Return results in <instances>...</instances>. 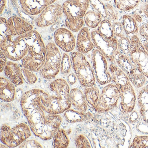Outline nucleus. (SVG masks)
<instances>
[{"instance_id": "1", "label": "nucleus", "mask_w": 148, "mask_h": 148, "mask_svg": "<svg viewBox=\"0 0 148 148\" xmlns=\"http://www.w3.org/2000/svg\"><path fill=\"white\" fill-rule=\"evenodd\" d=\"M43 91L33 89L26 92L21 97V106L33 133L42 140H49L59 129L63 119L60 115L47 112L40 104Z\"/></svg>"}, {"instance_id": "2", "label": "nucleus", "mask_w": 148, "mask_h": 148, "mask_svg": "<svg viewBox=\"0 0 148 148\" xmlns=\"http://www.w3.org/2000/svg\"><path fill=\"white\" fill-rule=\"evenodd\" d=\"M50 92L44 91L40 103L49 113L59 115L64 112L71 106L70 99V88L66 81L62 78L52 81L49 85Z\"/></svg>"}, {"instance_id": "3", "label": "nucleus", "mask_w": 148, "mask_h": 148, "mask_svg": "<svg viewBox=\"0 0 148 148\" xmlns=\"http://www.w3.org/2000/svg\"><path fill=\"white\" fill-rule=\"evenodd\" d=\"M25 35L28 51L21 60L22 66L24 68L37 72L40 71L45 61V45L40 34L36 30H32Z\"/></svg>"}, {"instance_id": "4", "label": "nucleus", "mask_w": 148, "mask_h": 148, "mask_svg": "<svg viewBox=\"0 0 148 148\" xmlns=\"http://www.w3.org/2000/svg\"><path fill=\"white\" fill-rule=\"evenodd\" d=\"M70 57L72 67L80 85L85 87L94 86L96 80L92 66L84 54L74 52Z\"/></svg>"}, {"instance_id": "5", "label": "nucleus", "mask_w": 148, "mask_h": 148, "mask_svg": "<svg viewBox=\"0 0 148 148\" xmlns=\"http://www.w3.org/2000/svg\"><path fill=\"white\" fill-rule=\"evenodd\" d=\"M31 130L25 123H20L14 126L8 123L4 124L1 129V140L8 147H17L31 136Z\"/></svg>"}, {"instance_id": "6", "label": "nucleus", "mask_w": 148, "mask_h": 148, "mask_svg": "<svg viewBox=\"0 0 148 148\" xmlns=\"http://www.w3.org/2000/svg\"><path fill=\"white\" fill-rule=\"evenodd\" d=\"M25 34L18 36L8 35L4 40L0 41L1 50L8 59L12 61H19L27 55L28 47Z\"/></svg>"}, {"instance_id": "7", "label": "nucleus", "mask_w": 148, "mask_h": 148, "mask_svg": "<svg viewBox=\"0 0 148 148\" xmlns=\"http://www.w3.org/2000/svg\"><path fill=\"white\" fill-rule=\"evenodd\" d=\"M115 61L116 64L127 75L133 86L137 89L143 87L147 78L133 63L130 55L121 53L118 50L115 53Z\"/></svg>"}, {"instance_id": "8", "label": "nucleus", "mask_w": 148, "mask_h": 148, "mask_svg": "<svg viewBox=\"0 0 148 148\" xmlns=\"http://www.w3.org/2000/svg\"><path fill=\"white\" fill-rule=\"evenodd\" d=\"M46 48L45 61L40 71L41 76L45 79H53L60 71L62 57L58 47L55 43L49 42Z\"/></svg>"}, {"instance_id": "9", "label": "nucleus", "mask_w": 148, "mask_h": 148, "mask_svg": "<svg viewBox=\"0 0 148 148\" xmlns=\"http://www.w3.org/2000/svg\"><path fill=\"white\" fill-rule=\"evenodd\" d=\"M120 86L114 84L106 85L100 92L94 110L98 113H104L115 108L120 99Z\"/></svg>"}, {"instance_id": "10", "label": "nucleus", "mask_w": 148, "mask_h": 148, "mask_svg": "<svg viewBox=\"0 0 148 148\" xmlns=\"http://www.w3.org/2000/svg\"><path fill=\"white\" fill-rule=\"evenodd\" d=\"M65 16V25L73 32H78L85 25V13L73 0H66L62 5Z\"/></svg>"}, {"instance_id": "11", "label": "nucleus", "mask_w": 148, "mask_h": 148, "mask_svg": "<svg viewBox=\"0 0 148 148\" xmlns=\"http://www.w3.org/2000/svg\"><path fill=\"white\" fill-rule=\"evenodd\" d=\"M91 62L96 80L101 85H106L111 82L109 61L104 55L94 48L92 52Z\"/></svg>"}, {"instance_id": "12", "label": "nucleus", "mask_w": 148, "mask_h": 148, "mask_svg": "<svg viewBox=\"0 0 148 148\" xmlns=\"http://www.w3.org/2000/svg\"><path fill=\"white\" fill-rule=\"evenodd\" d=\"M138 35L131 37L129 55L141 73L148 79V53Z\"/></svg>"}, {"instance_id": "13", "label": "nucleus", "mask_w": 148, "mask_h": 148, "mask_svg": "<svg viewBox=\"0 0 148 148\" xmlns=\"http://www.w3.org/2000/svg\"><path fill=\"white\" fill-rule=\"evenodd\" d=\"M95 48L100 51L110 63H115V55L118 51V44L115 38L108 39L100 35L96 29L90 32Z\"/></svg>"}, {"instance_id": "14", "label": "nucleus", "mask_w": 148, "mask_h": 148, "mask_svg": "<svg viewBox=\"0 0 148 148\" xmlns=\"http://www.w3.org/2000/svg\"><path fill=\"white\" fill-rule=\"evenodd\" d=\"M63 14L62 5L53 3L44 9L36 17L34 22L38 27H47L56 23Z\"/></svg>"}, {"instance_id": "15", "label": "nucleus", "mask_w": 148, "mask_h": 148, "mask_svg": "<svg viewBox=\"0 0 148 148\" xmlns=\"http://www.w3.org/2000/svg\"><path fill=\"white\" fill-rule=\"evenodd\" d=\"M53 37L55 45L65 52L72 51L76 47L75 37L71 31L67 28L56 29Z\"/></svg>"}, {"instance_id": "16", "label": "nucleus", "mask_w": 148, "mask_h": 148, "mask_svg": "<svg viewBox=\"0 0 148 148\" xmlns=\"http://www.w3.org/2000/svg\"><path fill=\"white\" fill-rule=\"evenodd\" d=\"M120 95L119 109L123 113H131L135 108L136 102V93L131 83L120 86Z\"/></svg>"}, {"instance_id": "17", "label": "nucleus", "mask_w": 148, "mask_h": 148, "mask_svg": "<svg viewBox=\"0 0 148 148\" xmlns=\"http://www.w3.org/2000/svg\"><path fill=\"white\" fill-rule=\"evenodd\" d=\"M7 26L9 35L12 36H21L34 30L30 23L16 16H12L7 19Z\"/></svg>"}, {"instance_id": "18", "label": "nucleus", "mask_w": 148, "mask_h": 148, "mask_svg": "<svg viewBox=\"0 0 148 148\" xmlns=\"http://www.w3.org/2000/svg\"><path fill=\"white\" fill-rule=\"evenodd\" d=\"M112 24L114 38L117 42L118 50L121 53L129 55L130 37L125 32L121 21H114Z\"/></svg>"}, {"instance_id": "19", "label": "nucleus", "mask_w": 148, "mask_h": 148, "mask_svg": "<svg viewBox=\"0 0 148 148\" xmlns=\"http://www.w3.org/2000/svg\"><path fill=\"white\" fill-rule=\"evenodd\" d=\"M56 0H19L22 10L31 16L39 15L44 9Z\"/></svg>"}, {"instance_id": "20", "label": "nucleus", "mask_w": 148, "mask_h": 148, "mask_svg": "<svg viewBox=\"0 0 148 148\" xmlns=\"http://www.w3.org/2000/svg\"><path fill=\"white\" fill-rule=\"evenodd\" d=\"M76 46L77 51L84 54L90 52L94 49L95 46L88 27H84L78 32Z\"/></svg>"}, {"instance_id": "21", "label": "nucleus", "mask_w": 148, "mask_h": 148, "mask_svg": "<svg viewBox=\"0 0 148 148\" xmlns=\"http://www.w3.org/2000/svg\"><path fill=\"white\" fill-rule=\"evenodd\" d=\"M4 71L8 79L15 85H21L24 83L21 68L18 64L14 61H8Z\"/></svg>"}, {"instance_id": "22", "label": "nucleus", "mask_w": 148, "mask_h": 148, "mask_svg": "<svg viewBox=\"0 0 148 148\" xmlns=\"http://www.w3.org/2000/svg\"><path fill=\"white\" fill-rule=\"evenodd\" d=\"M0 88V97L2 101L11 102L14 100L16 90L14 84L11 80L1 77Z\"/></svg>"}, {"instance_id": "23", "label": "nucleus", "mask_w": 148, "mask_h": 148, "mask_svg": "<svg viewBox=\"0 0 148 148\" xmlns=\"http://www.w3.org/2000/svg\"><path fill=\"white\" fill-rule=\"evenodd\" d=\"M70 99L71 105L76 110L86 112L88 109V104L84 94L80 89H72L70 91Z\"/></svg>"}, {"instance_id": "24", "label": "nucleus", "mask_w": 148, "mask_h": 148, "mask_svg": "<svg viewBox=\"0 0 148 148\" xmlns=\"http://www.w3.org/2000/svg\"><path fill=\"white\" fill-rule=\"evenodd\" d=\"M137 104L138 113L141 119L148 124V92L143 87L138 95Z\"/></svg>"}, {"instance_id": "25", "label": "nucleus", "mask_w": 148, "mask_h": 148, "mask_svg": "<svg viewBox=\"0 0 148 148\" xmlns=\"http://www.w3.org/2000/svg\"><path fill=\"white\" fill-rule=\"evenodd\" d=\"M110 71L112 82L120 86H123L131 83L127 75L116 64L110 63Z\"/></svg>"}, {"instance_id": "26", "label": "nucleus", "mask_w": 148, "mask_h": 148, "mask_svg": "<svg viewBox=\"0 0 148 148\" xmlns=\"http://www.w3.org/2000/svg\"><path fill=\"white\" fill-rule=\"evenodd\" d=\"M124 30L129 37H131L139 34V27L130 14H124L122 16L121 20Z\"/></svg>"}, {"instance_id": "27", "label": "nucleus", "mask_w": 148, "mask_h": 148, "mask_svg": "<svg viewBox=\"0 0 148 148\" xmlns=\"http://www.w3.org/2000/svg\"><path fill=\"white\" fill-rule=\"evenodd\" d=\"M91 115L90 113H86L77 110L69 109L64 112V117L68 123H74L84 122L90 118Z\"/></svg>"}, {"instance_id": "28", "label": "nucleus", "mask_w": 148, "mask_h": 148, "mask_svg": "<svg viewBox=\"0 0 148 148\" xmlns=\"http://www.w3.org/2000/svg\"><path fill=\"white\" fill-rule=\"evenodd\" d=\"M103 18L101 14L97 11H88L84 17L85 24L87 27L94 29L97 27Z\"/></svg>"}, {"instance_id": "29", "label": "nucleus", "mask_w": 148, "mask_h": 148, "mask_svg": "<svg viewBox=\"0 0 148 148\" xmlns=\"http://www.w3.org/2000/svg\"><path fill=\"white\" fill-rule=\"evenodd\" d=\"M84 94L88 105L94 109L100 96L99 88L95 86L85 87Z\"/></svg>"}, {"instance_id": "30", "label": "nucleus", "mask_w": 148, "mask_h": 148, "mask_svg": "<svg viewBox=\"0 0 148 148\" xmlns=\"http://www.w3.org/2000/svg\"><path fill=\"white\" fill-rule=\"evenodd\" d=\"M53 138V147L54 148H66L70 143L67 132L63 129L59 128Z\"/></svg>"}, {"instance_id": "31", "label": "nucleus", "mask_w": 148, "mask_h": 148, "mask_svg": "<svg viewBox=\"0 0 148 148\" xmlns=\"http://www.w3.org/2000/svg\"><path fill=\"white\" fill-rule=\"evenodd\" d=\"M96 29L100 35L105 38L111 39L114 37L112 22L109 20L103 19Z\"/></svg>"}, {"instance_id": "32", "label": "nucleus", "mask_w": 148, "mask_h": 148, "mask_svg": "<svg viewBox=\"0 0 148 148\" xmlns=\"http://www.w3.org/2000/svg\"><path fill=\"white\" fill-rule=\"evenodd\" d=\"M117 9L111 4L105 3V19L109 20L112 22L118 21L119 14Z\"/></svg>"}, {"instance_id": "33", "label": "nucleus", "mask_w": 148, "mask_h": 148, "mask_svg": "<svg viewBox=\"0 0 148 148\" xmlns=\"http://www.w3.org/2000/svg\"><path fill=\"white\" fill-rule=\"evenodd\" d=\"M72 67L71 57L66 53H64L62 57L60 64V71L62 75H68L70 73Z\"/></svg>"}, {"instance_id": "34", "label": "nucleus", "mask_w": 148, "mask_h": 148, "mask_svg": "<svg viewBox=\"0 0 148 148\" xmlns=\"http://www.w3.org/2000/svg\"><path fill=\"white\" fill-rule=\"evenodd\" d=\"M131 148H148V136H136L130 145Z\"/></svg>"}, {"instance_id": "35", "label": "nucleus", "mask_w": 148, "mask_h": 148, "mask_svg": "<svg viewBox=\"0 0 148 148\" xmlns=\"http://www.w3.org/2000/svg\"><path fill=\"white\" fill-rule=\"evenodd\" d=\"M21 72L24 81L27 84H33L37 82L38 78L34 72L23 67L21 68Z\"/></svg>"}, {"instance_id": "36", "label": "nucleus", "mask_w": 148, "mask_h": 148, "mask_svg": "<svg viewBox=\"0 0 148 148\" xmlns=\"http://www.w3.org/2000/svg\"><path fill=\"white\" fill-rule=\"evenodd\" d=\"M76 147L78 148H92L89 139L84 135L80 134L75 138Z\"/></svg>"}, {"instance_id": "37", "label": "nucleus", "mask_w": 148, "mask_h": 148, "mask_svg": "<svg viewBox=\"0 0 148 148\" xmlns=\"http://www.w3.org/2000/svg\"><path fill=\"white\" fill-rule=\"evenodd\" d=\"M0 30H1V41L4 40L8 35H10L8 33V28L7 26V20L4 18H1V25H0Z\"/></svg>"}, {"instance_id": "38", "label": "nucleus", "mask_w": 148, "mask_h": 148, "mask_svg": "<svg viewBox=\"0 0 148 148\" xmlns=\"http://www.w3.org/2000/svg\"><path fill=\"white\" fill-rule=\"evenodd\" d=\"M90 2L94 9L100 13L103 18L105 19V4L101 2L100 0H90Z\"/></svg>"}, {"instance_id": "39", "label": "nucleus", "mask_w": 148, "mask_h": 148, "mask_svg": "<svg viewBox=\"0 0 148 148\" xmlns=\"http://www.w3.org/2000/svg\"><path fill=\"white\" fill-rule=\"evenodd\" d=\"M42 145L36 140H26L19 145V148H42Z\"/></svg>"}, {"instance_id": "40", "label": "nucleus", "mask_w": 148, "mask_h": 148, "mask_svg": "<svg viewBox=\"0 0 148 148\" xmlns=\"http://www.w3.org/2000/svg\"><path fill=\"white\" fill-rule=\"evenodd\" d=\"M138 35L142 38L148 41V23H144L139 27Z\"/></svg>"}, {"instance_id": "41", "label": "nucleus", "mask_w": 148, "mask_h": 148, "mask_svg": "<svg viewBox=\"0 0 148 148\" xmlns=\"http://www.w3.org/2000/svg\"><path fill=\"white\" fill-rule=\"evenodd\" d=\"M85 13L87 12L90 5V0H73Z\"/></svg>"}, {"instance_id": "42", "label": "nucleus", "mask_w": 148, "mask_h": 148, "mask_svg": "<svg viewBox=\"0 0 148 148\" xmlns=\"http://www.w3.org/2000/svg\"><path fill=\"white\" fill-rule=\"evenodd\" d=\"M139 13L142 16L143 21H146L145 23H148V3H143L140 8Z\"/></svg>"}, {"instance_id": "43", "label": "nucleus", "mask_w": 148, "mask_h": 148, "mask_svg": "<svg viewBox=\"0 0 148 148\" xmlns=\"http://www.w3.org/2000/svg\"><path fill=\"white\" fill-rule=\"evenodd\" d=\"M1 55H0V62H1V72L4 71L5 67L8 61L7 60V57L5 55L3 52L1 50Z\"/></svg>"}, {"instance_id": "44", "label": "nucleus", "mask_w": 148, "mask_h": 148, "mask_svg": "<svg viewBox=\"0 0 148 148\" xmlns=\"http://www.w3.org/2000/svg\"><path fill=\"white\" fill-rule=\"evenodd\" d=\"M129 118V122L131 123H137L139 119V115L136 111H132Z\"/></svg>"}, {"instance_id": "45", "label": "nucleus", "mask_w": 148, "mask_h": 148, "mask_svg": "<svg viewBox=\"0 0 148 148\" xmlns=\"http://www.w3.org/2000/svg\"><path fill=\"white\" fill-rule=\"evenodd\" d=\"M77 78L75 73H71L68 74L67 81L71 85L74 84L77 82Z\"/></svg>"}, {"instance_id": "46", "label": "nucleus", "mask_w": 148, "mask_h": 148, "mask_svg": "<svg viewBox=\"0 0 148 148\" xmlns=\"http://www.w3.org/2000/svg\"><path fill=\"white\" fill-rule=\"evenodd\" d=\"M138 24H140L143 22V20L142 16L139 13L134 12L130 14Z\"/></svg>"}, {"instance_id": "47", "label": "nucleus", "mask_w": 148, "mask_h": 148, "mask_svg": "<svg viewBox=\"0 0 148 148\" xmlns=\"http://www.w3.org/2000/svg\"><path fill=\"white\" fill-rule=\"evenodd\" d=\"M128 1L131 5L134 8L137 6L141 1V0H128Z\"/></svg>"}, {"instance_id": "48", "label": "nucleus", "mask_w": 148, "mask_h": 148, "mask_svg": "<svg viewBox=\"0 0 148 148\" xmlns=\"http://www.w3.org/2000/svg\"><path fill=\"white\" fill-rule=\"evenodd\" d=\"M7 0H1V14H2L6 5Z\"/></svg>"}, {"instance_id": "49", "label": "nucleus", "mask_w": 148, "mask_h": 148, "mask_svg": "<svg viewBox=\"0 0 148 148\" xmlns=\"http://www.w3.org/2000/svg\"><path fill=\"white\" fill-rule=\"evenodd\" d=\"M143 39V40L141 39V41H142V43H143V45L145 50H146V51L148 53V41H147V40H145Z\"/></svg>"}, {"instance_id": "50", "label": "nucleus", "mask_w": 148, "mask_h": 148, "mask_svg": "<svg viewBox=\"0 0 148 148\" xmlns=\"http://www.w3.org/2000/svg\"><path fill=\"white\" fill-rule=\"evenodd\" d=\"M144 87H145V89L147 90V91L148 92V84L146 85Z\"/></svg>"}, {"instance_id": "51", "label": "nucleus", "mask_w": 148, "mask_h": 148, "mask_svg": "<svg viewBox=\"0 0 148 148\" xmlns=\"http://www.w3.org/2000/svg\"><path fill=\"white\" fill-rule=\"evenodd\" d=\"M104 1H110V0H104Z\"/></svg>"}]
</instances>
